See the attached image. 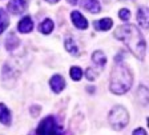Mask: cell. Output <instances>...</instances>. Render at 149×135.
I'll return each mask as SVG.
<instances>
[{"mask_svg": "<svg viewBox=\"0 0 149 135\" xmlns=\"http://www.w3.org/2000/svg\"><path fill=\"white\" fill-rule=\"evenodd\" d=\"M112 25H113V22H112V19H108V18L101 19L99 22H95V28L99 30V31H108Z\"/></svg>", "mask_w": 149, "mask_h": 135, "instance_id": "12", "label": "cell"}, {"mask_svg": "<svg viewBox=\"0 0 149 135\" xmlns=\"http://www.w3.org/2000/svg\"><path fill=\"white\" fill-rule=\"evenodd\" d=\"M108 120L115 130H123L129 123V114L123 106H115L109 112Z\"/></svg>", "mask_w": 149, "mask_h": 135, "instance_id": "3", "label": "cell"}, {"mask_svg": "<svg viewBox=\"0 0 149 135\" xmlns=\"http://www.w3.org/2000/svg\"><path fill=\"white\" fill-rule=\"evenodd\" d=\"M137 20L143 28H148V10H146V7H143L137 11Z\"/></svg>", "mask_w": 149, "mask_h": 135, "instance_id": "10", "label": "cell"}, {"mask_svg": "<svg viewBox=\"0 0 149 135\" xmlns=\"http://www.w3.org/2000/svg\"><path fill=\"white\" fill-rule=\"evenodd\" d=\"M69 74H71V78L73 79V80H80V79L83 78V71H81L80 67H72Z\"/></svg>", "mask_w": 149, "mask_h": 135, "instance_id": "18", "label": "cell"}, {"mask_svg": "<svg viewBox=\"0 0 149 135\" xmlns=\"http://www.w3.org/2000/svg\"><path fill=\"white\" fill-rule=\"evenodd\" d=\"M19 43H20V41H19L17 36H16L15 34H9L8 36H7V40H6V47L8 51H12L17 47Z\"/></svg>", "mask_w": 149, "mask_h": 135, "instance_id": "13", "label": "cell"}, {"mask_svg": "<svg viewBox=\"0 0 149 135\" xmlns=\"http://www.w3.org/2000/svg\"><path fill=\"white\" fill-rule=\"evenodd\" d=\"M36 135H63V131L55 116H47L37 126Z\"/></svg>", "mask_w": 149, "mask_h": 135, "instance_id": "4", "label": "cell"}, {"mask_svg": "<svg viewBox=\"0 0 149 135\" xmlns=\"http://www.w3.org/2000/svg\"><path fill=\"white\" fill-rule=\"evenodd\" d=\"M39 111H40V107L35 106V108H33V107H32V108H31V112L33 114V115H32V116H37V114H39Z\"/></svg>", "mask_w": 149, "mask_h": 135, "instance_id": "22", "label": "cell"}, {"mask_svg": "<svg viewBox=\"0 0 149 135\" xmlns=\"http://www.w3.org/2000/svg\"><path fill=\"white\" fill-rule=\"evenodd\" d=\"M132 135H146V131H145L144 129H141V127H140V129H136V130H134Z\"/></svg>", "mask_w": 149, "mask_h": 135, "instance_id": "21", "label": "cell"}, {"mask_svg": "<svg viewBox=\"0 0 149 135\" xmlns=\"http://www.w3.org/2000/svg\"><path fill=\"white\" fill-rule=\"evenodd\" d=\"M132 74L129 68L121 62H116L111 74V91L116 95L125 94L132 87Z\"/></svg>", "mask_w": 149, "mask_h": 135, "instance_id": "2", "label": "cell"}, {"mask_svg": "<svg viewBox=\"0 0 149 135\" xmlns=\"http://www.w3.org/2000/svg\"><path fill=\"white\" fill-rule=\"evenodd\" d=\"M0 122L6 126L11 124V112L3 103H0Z\"/></svg>", "mask_w": 149, "mask_h": 135, "instance_id": "11", "label": "cell"}, {"mask_svg": "<svg viewBox=\"0 0 149 135\" xmlns=\"http://www.w3.org/2000/svg\"><path fill=\"white\" fill-rule=\"evenodd\" d=\"M115 36L121 40L128 47V50L133 53L137 59H144L146 51V44L140 30L133 24L120 25L115 31Z\"/></svg>", "mask_w": 149, "mask_h": 135, "instance_id": "1", "label": "cell"}, {"mask_svg": "<svg viewBox=\"0 0 149 135\" xmlns=\"http://www.w3.org/2000/svg\"><path fill=\"white\" fill-rule=\"evenodd\" d=\"M92 60L100 67H104L107 63V58H105V55H104V52H101V51H96V52L93 53Z\"/></svg>", "mask_w": 149, "mask_h": 135, "instance_id": "16", "label": "cell"}, {"mask_svg": "<svg viewBox=\"0 0 149 135\" xmlns=\"http://www.w3.org/2000/svg\"><path fill=\"white\" fill-rule=\"evenodd\" d=\"M39 30H40V32H41V34H44V35L51 34V32H52V30H53V22L51 19H45L44 22H41Z\"/></svg>", "mask_w": 149, "mask_h": 135, "instance_id": "15", "label": "cell"}, {"mask_svg": "<svg viewBox=\"0 0 149 135\" xmlns=\"http://www.w3.org/2000/svg\"><path fill=\"white\" fill-rule=\"evenodd\" d=\"M47 1H49V3H57L59 0H47Z\"/></svg>", "mask_w": 149, "mask_h": 135, "instance_id": "24", "label": "cell"}, {"mask_svg": "<svg viewBox=\"0 0 149 135\" xmlns=\"http://www.w3.org/2000/svg\"><path fill=\"white\" fill-rule=\"evenodd\" d=\"M64 46H65V50L68 51L71 55H77L79 53V47L77 44L73 41V39L72 38H67L64 41Z\"/></svg>", "mask_w": 149, "mask_h": 135, "instance_id": "14", "label": "cell"}, {"mask_svg": "<svg viewBox=\"0 0 149 135\" xmlns=\"http://www.w3.org/2000/svg\"><path fill=\"white\" fill-rule=\"evenodd\" d=\"M71 18H72V23H73L79 30L88 28V20L85 19L79 11H73V12L71 13Z\"/></svg>", "mask_w": 149, "mask_h": 135, "instance_id": "6", "label": "cell"}, {"mask_svg": "<svg viewBox=\"0 0 149 135\" xmlns=\"http://www.w3.org/2000/svg\"><path fill=\"white\" fill-rule=\"evenodd\" d=\"M49 86L52 88V91L56 92V94H59L64 90L65 87V80L61 75H55L51 78V82H49Z\"/></svg>", "mask_w": 149, "mask_h": 135, "instance_id": "5", "label": "cell"}, {"mask_svg": "<svg viewBox=\"0 0 149 135\" xmlns=\"http://www.w3.org/2000/svg\"><path fill=\"white\" fill-rule=\"evenodd\" d=\"M84 10L89 11L91 13H99L100 12V3L99 0H83L81 1Z\"/></svg>", "mask_w": 149, "mask_h": 135, "instance_id": "8", "label": "cell"}, {"mask_svg": "<svg viewBox=\"0 0 149 135\" xmlns=\"http://www.w3.org/2000/svg\"><path fill=\"white\" fill-rule=\"evenodd\" d=\"M118 16L121 18V20L127 22V20L130 18V12H129V10H125V8H123V10H121L120 12H118Z\"/></svg>", "mask_w": 149, "mask_h": 135, "instance_id": "19", "label": "cell"}, {"mask_svg": "<svg viewBox=\"0 0 149 135\" xmlns=\"http://www.w3.org/2000/svg\"><path fill=\"white\" fill-rule=\"evenodd\" d=\"M85 75H87V79H89V80H95V79L97 78V75H99V72H95L92 68H88L87 72H85Z\"/></svg>", "mask_w": 149, "mask_h": 135, "instance_id": "20", "label": "cell"}, {"mask_svg": "<svg viewBox=\"0 0 149 135\" xmlns=\"http://www.w3.org/2000/svg\"><path fill=\"white\" fill-rule=\"evenodd\" d=\"M68 1H69L71 4H76V3H77V0H68Z\"/></svg>", "mask_w": 149, "mask_h": 135, "instance_id": "23", "label": "cell"}, {"mask_svg": "<svg viewBox=\"0 0 149 135\" xmlns=\"http://www.w3.org/2000/svg\"><path fill=\"white\" fill-rule=\"evenodd\" d=\"M8 15H7V12L3 10V8H0V34L1 32H4V30L8 27Z\"/></svg>", "mask_w": 149, "mask_h": 135, "instance_id": "17", "label": "cell"}, {"mask_svg": "<svg viewBox=\"0 0 149 135\" xmlns=\"http://www.w3.org/2000/svg\"><path fill=\"white\" fill-rule=\"evenodd\" d=\"M33 30V22L29 16H25L23 18L20 22H19V31L23 32V34H28Z\"/></svg>", "mask_w": 149, "mask_h": 135, "instance_id": "9", "label": "cell"}, {"mask_svg": "<svg viewBox=\"0 0 149 135\" xmlns=\"http://www.w3.org/2000/svg\"><path fill=\"white\" fill-rule=\"evenodd\" d=\"M8 8L12 13L19 15V13H22L23 11H25V8H27V1H25V0H11L8 4Z\"/></svg>", "mask_w": 149, "mask_h": 135, "instance_id": "7", "label": "cell"}]
</instances>
